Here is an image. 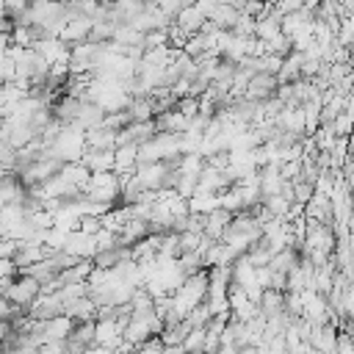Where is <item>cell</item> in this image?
<instances>
[{
	"mask_svg": "<svg viewBox=\"0 0 354 354\" xmlns=\"http://www.w3.org/2000/svg\"><path fill=\"white\" fill-rule=\"evenodd\" d=\"M39 296H41V282L33 279V277H28V274H19V277L14 279V285L3 293V299H11L14 304H19V307H25V310H30Z\"/></svg>",
	"mask_w": 354,
	"mask_h": 354,
	"instance_id": "obj_1",
	"label": "cell"
},
{
	"mask_svg": "<svg viewBox=\"0 0 354 354\" xmlns=\"http://www.w3.org/2000/svg\"><path fill=\"white\" fill-rule=\"evenodd\" d=\"M277 88H279V77H274V75H266V72H257V75L249 80V88H246V100H254V102H266V100L277 97Z\"/></svg>",
	"mask_w": 354,
	"mask_h": 354,
	"instance_id": "obj_2",
	"label": "cell"
},
{
	"mask_svg": "<svg viewBox=\"0 0 354 354\" xmlns=\"http://www.w3.org/2000/svg\"><path fill=\"white\" fill-rule=\"evenodd\" d=\"M0 199H3V207H8V205H25L28 188H25V183L19 180V174H3Z\"/></svg>",
	"mask_w": 354,
	"mask_h": 354,
	"instance_id": "obj_3",
	"label": "cell"
},
{
	"mask_svg": "<svg viewBox=\"0 0 354 354\" xmlns=\"http://www.w3.org/2000/svg\"><path fill=\"white\" fill-rule=\"evenodd\" d=\"M64 252H69V254H75V257H80V260H94V257L100 254V246H97V238H94V235L72 232Z\"/></svg>",
	"mask_w": 354,
	"mask_h": 354,
	"instance_id": "obj_4",
	"label": "cell"
},
{
	"mask_svg": "<svg viewBox=\"0 0 354 354\" xmlns=\"http://www.w3.org/2000/svg\"><path fill=\"white\" fill-rule=\"evenodd\" d=\"M169 171H171V169H169L166 163H141L136 174H138V180L144 183L147 191H163V180H166Z\"/></svg>",
	"mask_w": 354,
	"mask_h": 354,
	"instance_id": "obj_5",
	"label": "cell"
},
{
	"mask_svg": "<svg viewBox=\"0 0 354 354\" xmlns=\"http://www.w3.org/2000/svg\"><path fill=\"white\" fill-rule=\"evenodd\" d=\"M274 122H277L282 130H288V133L304 136V108L296 105V102H288V105L282 108V113H279Z\"/></svg>",
	"mask_w": 354,
	"mask_h": 354,
	"instance_id": "obj_6",
	"label": "cell"
},
{
	"mask_svg": "<svg viewBox=\"0 0 354 354\" xmlns=\"http://www.w3.org/2000/svg\"><path fill=\"white\" fill-rule=\"evenodd\" d=\"M232 213L230 210H224V207H218V210H213L210 216H207V227H205V238H210V241H224V235H227V230H230V224H232Z\"/></svg>",
	"mask_w": 354,
	"mask_h": 354,
	"instance_id": "obj_7",
	"label": "cell"
},
{
	"mask_svg": "<svg viewBox=\"0 0 354 354\" xmlns=\"http://www.w3.org/2000/svg\"><path fill=\"white\" fill-rule=\"evenodd\" d=\"M188 116H183L177 108L174 111H166L160 116H155V124H158V133H171V136H183L188 130Z\"/></svg>",
	"mask_w": 354,
	"mask_h": 354,
	"instance_id": "obj_8",
	"label": "cell"
},
{
	"mask_svg": "<svg viewBox=\"0 0 354 354\" xmlns=\"http://www.w3.org/2000/svg\"><path fill=\"white\" fill-rule=\"evenodd\" d=\"M116 136L119 133H113L108 127L86 130V147L94 149V152H111V149H116Z\"/></svg>",
	"mask_w": 354,
	"mask_h": 354,
	"instance_id": "obj_9",
	"label": "cell"
},
{
	"mask_svg": "<svg viewBox=\"0 0 354 354\" xmlns=\"http://www.w3.org/2000/svg\"><path fill=\"white\" fill-rule=\"evenodd\" d=\"M61 177H64L69 185H75V188H80V191L86 194V188H88V183H91V169H88L83 160H75V163H64V169H61Z\"/></svg>",
	"mask_w": 354,
	"mask_h": 354,
	"instance_id": "obj_10",
	"label": "cell"
},
{
	"mask_svg": "<svg viewBox=\"0 0 354 354\" xmlns=\"http://www.w3.org/2000/svg\"><path fill=\"white\" fill-rule=\"evenodd\" d=\"M113 171H116L119 177L138 171V147H136V144L116 147V169H113Z\"/></svg>",
	"mask_w": 354,
	"mask_h": 354,
	"instance_id": "obj_11",
	"label": "cell"
},
{
	"mask_svg": "<svg viewBox=\"0 0 354 354\" xmlns=\"http://www.w3.org/2000/svg\"><path fill=\"white\" fill-rule=\"evenodd\" d=\"M75 326H77L75 318L58 315V318H53V321H44V335H47V340H69L72 332H75Z\"/></svg>",
	"mask_w": 354,
	"mask_h": 354,
	"instance_id": "obj_12",
	"label": "cell"
},
{
	"mask_svg": "<svg viewBox=\"0 0 354 354\" xmlns=\"http://www.w3.org/2000/svg\"><path fill=\"white\" fill-rule=\"evenodd\" d=\"M188 36H196V33H202V28H205V17L199 14V8H196V3H191V6H185L183 11H180V17L174 19Z\"/></svg>",
	"mask_w": 354,
	"mask_h": 354,
	"instance_id": "obj_13",
	"label": "cell"
},
{
	"mask_svg": "<svg viewBox=\"0 0 354 354\" xmlns=\"http://www.w3.org/2000/svg\"><path fill=\"white\" fill-rule=\"evenodd\" d=\"M83 163L91 169V174L113 171V169H116V149H111V152H94V149H88V152L83 155Z\"/></svg>",
	"mask_w": 354,
	"mask_h": 354,
	"instance_id": "obj_14",
	"label": "cell"
},
{
	"mask_svg": "<svg viewBox=\"0 0 354 354\" xmlns=\"http://www.w3.org/2000/svg\"><path fill=\"white\" fill-rule=\"evenodd\" d=\"M254 271H257V266H254L246 254L238 257V260L232 263V285H241V288L257 285V282H254Z\"/></svg>",
	"mask_w": 354,
	"mask_h": 354,
	"instance_id": "obj_15",
	"label": "cell"
},
{
	"mask_svg": "<svg viewBox=\"0 0 354 354\" xmlns=\"http://www.w3.org/2000/svg\"><path fill=\"white\" fill-rule=\"evenodd\" d=\"M301 66H304V53H296V50H293V53L285 58L282 72L277 75L279 83H296V80H301Z\"/></svg>",
	"mask_w": 354,
	"mask_h": 354,
	"instance_id": "obj_16",
	"label": "cell"
},
{
	"mask_svg": "<svg viewBox=\"0 0 354 354\" xmlns=\"http://www.w3.org/2000/svg\"><path fill=\"white\" fill-rule=\"evenodd\" d=\"M105 116H108V113H105L97 102H83L80 116H77V124H80L83 130H94V127H102Z\"/></svg>",
	"mask_w": 354,
	"mask_h": 354,
	"instance_id": "obj_17",
	"label": "cell"
},
{
	"mask_svg": "<svg viewBox=\"0 0 354 354\" xmlns=\"http://www.w3.org/2000/svg\"><path fill=\"white\" fill-rule=\"evenodd\" d=\"M260 313L266 315V318H279V315H285L288 310H285V293H279V290H266L263 293V301H260Z\"/></svg>",
	"mask_w": 354,
	"mask_h": 354,
	"instance_id": "obj_18",
	"label": "cell"
},
{
	"mask_svg": "<svg viewBox=\"0 0 354 354\" xmlns=\"http://www.w3.org/2000/svg\"><path fill=\"white\" fill-rule=\"evenodd\" d=\"M299 263H301V254L290 246V249H282L279 254H274V260H271V266H268V268H271L274 274H290Z\"/></svg>",
	"mask_w": 354,
	"mask_h": 354,
	"instance_id": "obj_19",
	"label": "cell"
},
{
	"mask_svg": "<svg viewBox=\"0 0 354 354\" xmlns=\"http://www.w3.org/2000/svg\"><path fill=\"white\" fill-rule=\"evenodd\" d=\"M293 205H296V202L288 199V196H282V194H274V196H266V199H263V207L271 210V216H277V218H290Z\"/></svg>",
	"mask_w": 354,
	"mask_h": 354,
	"instance_id": "obj_20",
	"label": "cell"
},
{
	"mask_svg": "<svg viewBox=\"0 0 354 354\" xmlns=\"http://www.w3.org/2000/svg\"><path fill=\"white\" fill-rule=\"evenodd\" d=\"M155 296L147 290V288H136L133 299H130V307H133V315H149L155 313Z\"/></svg>",
	"mask_w": 354,
	"mask_h": 354,
	"instance_id": "obj_21",
	"label": "cell"
},
{
	"mask_svg": "<svg viewBox=\"0 0 354 354\" xmlns=\"http://www.w3.org/2000/svg\"><path fill=\"white\" fill-rule=\"evenodd\" d=\"M127 111H130L133 122H152V119H155V105H152L149 97H138V100H133Z\"/></svg>",
	"mask_w": 354,
	"mask_h": 354,
	"instance_id": "obj_22",
	"label": "cell"
},
{
	"mask_svg": "<svg viewBox=\"0 0 354 354\" xmlns=\"http://www.w3.org/2000/svg\"><path fill=\"white\" fill-rule=\"evenodd\" d=\"M191 329H194V326H191L188 321H183V324H177V326H166L163 335H160V340H163V346H183Z\"/></svg>",
	"mask_w": 354,
	"mask_h": 354,
	"instance_id": "obj_23",
	"label": "cell"
},
{
	"mask_svg": "<svg viewBox=\"0 0 354 354\" xmlns=\"http://www.w3.org/2000/svg\"><path fill=\"white\" fill-rule=\"evenodd\" d=\"M205 169H207V160H205L202 155H183L177 171H180L183 177H199Z\"/></svg>",
	"mask_w": 354,
	"mask_h": 354,
	"instance_id": "obj_24",
	"label": "cell"
},
{
	"mask_svg": "<svg viewBox=\"0 0 354 354\" xmlns=\"http://www.w3.org/2000/svg\"><path fill=\"white\" fill-rule=\"evenodd\" d=\"M130 124H133L130 111H116V113H108V116H105V122H102V127H108V130H113V133H122V130H127Z\"/></svg>",
	"mask_w": 354,
	"mask_h": 354,
	"instance_id": "obj_25",
	"label": "cell"
},
{
	"mask_svg": "<svg viewBox=\"0 0 354 354\" xmlns=\"http://www.w3.org/2000/svg\"><path fill=\"white\" fill-rule=\"evenodd\" d=\"M185 321H188L194 329H207V324L213 321V313H210L207 301H205V304H199V307H194V310H191V315H188Z\"/></svg>",
	"mask_w": 354,
	"mask_h": 354,
	"instance_id": "obj_26",
	"label": "cell"
},
{
	"mask_svg": "<svg viewBox=\"0 0 354 354\" xmlns=\"http://www.w3.org/2000/svg\"><path fill=\"white\" fill-rule=\"evenodd\" d=\"M313 141H315V149H318V152H332L335 144H337V136H335L332 127H321V130L313 136Z\"/></svg>",
	"mask_w": 354,
	"mask_h": 354,
	"instance_id": "obj_27",
	"label": "cell"
},
{
	"mask_svg": "<svg viewBox=\"0 0 354 354\" xmlns=\"http://www.w3.org/2000/svg\"><path fill=\"white\" fill-rule=\"evenodd\" d=\"M205 340H207V329H191L183 346H185L188 354H202L205 351Z\"/></svg>",
	"mask_w": 354,
	"mask_h": 354,
	"instance_id": "obj_28",
	"label": "cell"
},
{
	"mask_svg": "<svg viewBox=\"0 0 354 354\" xmlns=\"http://www.w3.org/2000/svg\"><path fill=\"white\" fill-rule=\"evenodd\" d=\"M293 53V39L279 33L274 41H268V55H279V58H288Z\"/></svg>",
	"mask_w": 354,
	"mask_h": 354,
	"instance_id": "obj_29",
	"label": "cell"
},
{
	"mask_svg": "<svg viewBox=\"0 0 354 354\" xmlns=\"http://www.w3.org/2000/svg\"><path fill=\"white\" fill-rule=\"evenodd\" d=\"M315 196V185H310V183H304V180H299V183H293V199H296V205H310V199Z\"/></svg>",
	"mask_w": 354,
	"mask_h": 354,
	"instance_id": "obj_30",
	"label": "cell"
},
{
	"mask_svg": "<svg viewBox=\"0 0 354 354\" xmlns=\"http://www.w3.org/2000/svg\"><path fill=\"white\" fill-rule=\"evenodd\" d=\"M111 185H119V174L116 171H102V174H91V183L86 191L91 188H111Z\"/></svg>",
	"mask_w": 354,
	"mask_h": 354,
	"instance_id": "obj_31",
	"label": "cell"
},
{
	"mask_svg": "<svg viewBox=\"0 0 354 354\" xmlns=\"http://www.w3.org/2000/svg\"><path fill=\"white\" fill-rule=\"evenodd\" d=\"M202 241H205V235H196V232H183V235H180V249H183V254L199 252Z\"/></svg>",
	"mask_w": 354,
	"mask_h": 354,
	"instance_id": "obj_32",
	"label": "cell"
},
{
	"mask_svg": "<svg viewBox=\"0 0 354 354\" xmlns=\"http://www.w3.org/2000/svg\"><path fill=\"white\" fill-rule=\"evenodd\" d=\"M177 111H180L183 116L194 119V116H199V113H202V105H199V100H196V97H183V100L177 102Z\"/></svg>",
	"mask_w": 354,
	"mask_h": 354,
	"instance_id": "obj_33",
	"label": "cell"
},
{
	"mask_svg": "<svg viewBox=\"0 0 354 354\" xmlns=\"http://www.w3.org/2000/svg\"><path fill=\"white\" fill-rule=\"evenodd\" d=\"M0 77H3V83H17V61L11 55H3V61H0Z\"/></svg>",
	"mask_w": 354,
	"mask_h": 354,
	"instance_id": "obj_34",
	"label": "cell"
},
{
	"mask_svg": "<svg viewBox=\"0 0 354 354\" xmlns=\"http://www.w3.org/2000/svg\"><path fill=\"white\" fill-rule=\"evenodd\" d=\"M80 232L83 235H100L102 232V218H94V216H83L80 218Z\"/></svg>",
	"mask_w": 354,
	"mask_h": 354,
	"instance_id": "obj_35",
	"label": "cell"
},
{
	"mask_svg": "<svg viewBox=\"0 0 354 354\" xmlns=\"http://www.w3.org/2000/svg\"><path fill=\"white\" fill-rule=\"evenodd\" d=\"M97 246H100V252H111V249L119 246V235L111 232V230H102V232L97 235Z\"/></svg>",
	"mask_w": 354,
	"mask_h": 354,
	"instance_id": "obj_36",
	"label": "cell"
},
{
	"mask_svg": "<svg viewBox=\"0 0 354 354\" xmlns=\"http://www.w3.org/2000/svg\"><path fill=\"white\" fill-rule=\"evenodd\" d=\"M41 354H69L66 351V340H47L41 346Z\"/></svg>",
	"mask_w": 354,
	"mask_h": 354,
	"instance_id": "obj_37",
	"label": "cell"
},
{
	"mask_svg": "<svg viewBox=\"0 0 354 354\" xmlns=\"http://www.w3.org/2000/svg\"><path fill=\"white\" fill-rule=\"evenodd\" d=\"M163 354H188V351H185V346H166Z\"/></svg>",
	"mask_w": 354,
	"mask_h": 354,
	"instance_id": "obj_38",
	"label": "cell"
},
{
	"mask_svg": "<svg viewBox=\"0 0 354 354\" xmlns=\"http://www.w3.org/2000/svg\"><path fill=\"white\" fill-rule=\"evenodd\" d=\"M238 351H241L238 346H221V348H218L216 354H238Z\"/></svg>",
	"mask_w": 354,
	"mask_h": 354,
	"instance_id": "obj_39",
	"label": "cell"
},
{
	"mask_svg": "<svg viewBox=\"0 0 354 354\" xmlns=\"http://www.w3.org/2000/svg\"><path fill=\"white\" fill-rule=\"evenodd\" d=\"M202 354H207V351H202Z\"/></svg>",
	"mask_w": 354,
	"mask_h": 354,
	"instance_id": "obj_40",
	"label": "cell"
}]
</instances>
